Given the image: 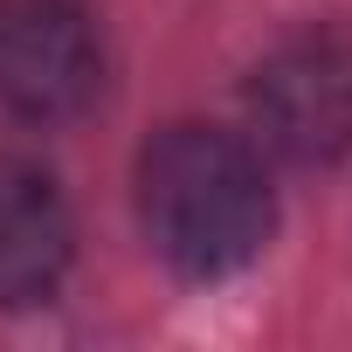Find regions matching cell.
Returning <instances> with one entry per match:
<instances>
[{
	"label": "cell",
	"mask_w": 352,
	"mask_h": 352,
	"mask_svg": "<svg viewBox=\"0 0 352 352\" xmlns=\"http://www.w3.org/2000/svg\"><path fill=\"white\" fill-rule=\"evenodd\" d=\"M138 228L173 276H235L276 228L263 152L221 124H166L138 152Z\"/></svg>",
	"instance_id": "6da1fadb"
},
{
	"label": "cell",
	"mask_w": 352,
	"mask_h": 352,
	"mask_svg": "<svg viewBox=\"0 0 352 352\" xmlns=\"http://www.w3.org/2000/svg\"><path fill=\"white\" fill-rule=\"evenodd\" d=\"M249 124L290 166L352 152V28H304L249 69Z\"/></svg>",
	"instance_id": "7a4b0ae2"
},
{
	"label": "cell",
	"mask_w": 352,
	"mask_h": 352,
	"mask_svg": "<svg viewBox=\"0 0 352 352\" xmlns=\"http://www.w3.org/2000/svg\"><path fill=\"white\" fill-rule=\"evenodd\" d=\"M104 90V35L83 0H0V111L69 124Z\"/></svg>",
	"instance_id": "3957f363"
},
{
	"label": "cell",
	"mask_w": 352,
	"mask_h": 352,
	"mask_svg": "<svg viewBox=\"0 0 352 352\" xmlns=\"http://www.w3.org/2000/svg\"><path fill=\"white\" fill-rule=\"evenodd\" d=\"M69 201L21 152H0V311L42 304L69 270Z\"/></svg>",
	"instance_id": "277c9868"
}]
</instances>
